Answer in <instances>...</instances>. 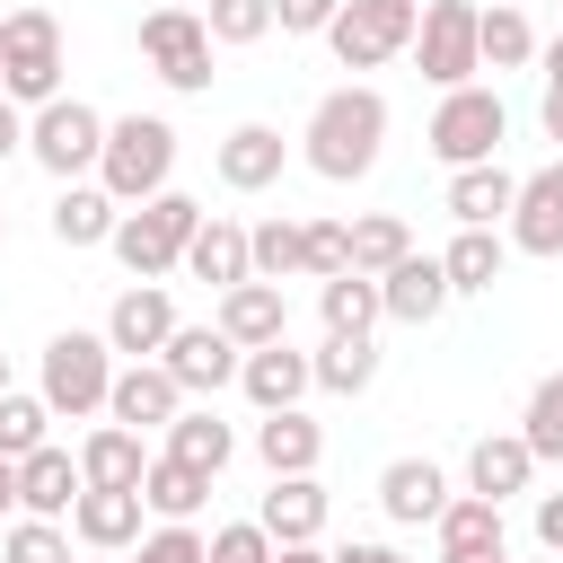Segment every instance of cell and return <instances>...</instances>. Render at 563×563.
<instances>
[{"instance_id": "1", "label": "cell", "mask_w": 563, "mask_h": 563, "mask_svg": "<svg viewBox=\"0 0 563 563\" xmlns=\"http://www.w3.org/2000/svg\"><path fill=\"white\" fill-rule=\"evenodd\" d=\"M378 150H387V97H378L369 79L325 88V97L308 106V123H299V158H308V176H325V185H361V176L378 167Z\"/></svg>"}, {"instance_id": "2", "label": "cell", "mask_w": 563, "mask_h": 563, "mask_svg": "<svg viewBox=\"0 0 563 563\" xmlns=\"http://www.w3.org/2000/svg\"><path fill=\"white\" fill-rule=\"evenodd\" d=\"M176 176V123L167 114H106V150H97V185L132 211L150 194H167Z\"/></svg>"}, {"instance_id": "3", "label": "cell", "mask_w": 563, "mask_h": 563, "mask_svg": "<svg viewBox=\"0 0 563 563\" xmlns=\"http://www.w3.org/2000/svg\"><path fill=\"white\" fill-rule=\"evenodd\" d=\"M194 229H202V202L167 185V194L132 202V211L114 220V238H106V246H114V264H123L132 282H167V273L185 264V238H194Z\"/></svg>"}, {"instance_id": "4", "label": "cell", "mask_w": 563, "mask_h": 563, "mask_svg": "<svg viewBox=\"0 0 563 563\" xmlns=\"http://www.w3.org/2000/svg\"><path fill=\"white\" fill-rule=\"evenodd\" d=\"M106 387H114V343L88 334V325H62V334L44 343V369H35V396L53 405V422L106 413Z\"/></svg>"}, {"instance_id": "5", "label": "cell", "mask_w": 563, "mask_h": 563, "mask_svg": "<svg viewBox=\"0 0 563 563\" xmlns=\"http://www.w3.org/2000/svg\"><path fill=\"white\" fill-rule=\"evenodd\" d=\"M0 97L26 106V114L44 97H62V18L44 0H26V9L0 18Z\"/></svg>"}, {"instance_id": "6", "label": "cell", "mask_w": 563, "mask_h": 563, "mask_svg": "<svg viewBox=\"0 0 563 563\" xmlns=\"http://www.w3.org/2000/svg\"><path fill=\"white\" fill-rule=\"evenodd\" d=\"M97 150H106V114H97L88 97H44V106L26 114V158H35L53 185L97 176Z\"/></svg>"}, {"instance_id": "7", "label": "cell", "mask_w": 563, "mask_h": 563, "mask_svg": "<svg viewBox=\"0 0 563 563\" xmlns=\"http://www.w3.org/2000/svg\"><path fill=\"white\" fill-rule=\"evenodd\" d=\"M501 132H510V106L484 88V79H466V88H440V106H431V158L440 167H484L493 150H501Z\"/></svg>"}, {"instance_id": "8", "label": "cell", "mask_w": 563, "mask_h": 563, "mask_svg": "<svg viewBox=\"0 0 563 563\" xmlns=\"http://www.w3.org/2000/svg\"><path fill=\"white\" fill-rule=\"evenodd\" d=\"M211 53H220V44H211L202 9H176V0H167V9L141 18V62H150L176 97H202V88H211Z\"/></svg>"}, {"instance_id": "9", "label": "cell", "mask_w": 563, "mask_h": 563, "mask_svg": "<svg viewBox=\"0 0 563 563\" xmlns=\"http://www.w3.org/2000/svg\"><path fill=\"white\" fill-rule=\"evenodd\" d=\"M413 18H422V0H343L325 44H334L343 70H378V62H396L413 44Z\"/></svg>"}, {"instance_id": "10", "label": "cell", "mask_w": 563, "mask_h": 563, "mask_svg": "<svg viewBox=\"0 0 563 563\" xmlns=\"http://www.w3.org/2000/svg\"><path fill=\"white\" fill-rule=\"evenodd\" d=\"M413 62H422V79L431 88H466L484 62H475V0H422V18H413V44H405Z\"/></svg>"}, {"instance_id": "11", "label": "cell", "mask_w": 563, "mask_h": 563, "mask_svg": "<svg viewBox=\"0 0 563 563\" xmlns=\"http://www.w3.org/2000/svg\"><path fill=\"white\" fill-rule=\"evenodd\" d=\"M238 361H246V352H238L220 325H176V334L158 343V369H167L194 405H211L220 387H238Z\"/></svg>"}, {"instance_id": "12", "label": "cell", "mask_w": 563, "mask_h": 563, "mask_svg": "<svg viewBox=\"0 0 563 563\" xmlns=\"http://www.w3.org/2000/svg\"><path fill=\"white\" fill-rule=\"evenodd\" d=\"M194 396L158 369V361H114V387H106V422H123V431H167L176 413H185Z\"/></svg>"}, {"instance_id": "13", "label": "cell", "mask_w": 563, "mask_h": 563, "mask_svg": "<svg viewBox=\"0 0 563 563\" xmlns=\"http://www.w3.org/2000/svg\"><path fill=\"white\" fill-rule=\"evenodd\" d=\"M501 238H510V255H563V158H545L537 176H519Z\"/></svg>"}, {"instance_id": "14", "label": "cell", "mask_w": 563, "mask_h": 563, "mask_svg": "<svg viewBox=\"0 0 563 563\" xmlns=\"http://www.w3.org/2000/svg\"><path fill=\"white\" fill-rule=\"evenodd\" d=\"M176 325H185V317H176L167 282H132V290H123V299L106 308V325H97V334H106V343H114L123 361H158V343H167Z\"/></svg>"}, {"instance_id": "15", "label": "cell", "mask_w": 563, "mask_h": 563, "mask_svg": "<svg viewBox=\"0 0 563 563\" xmlns=\"http://www.w3.org/2000/svg\"><path fill=\"white\" fill-rule=\"evenodd\" d=\"M141 528H150L141 484H132V493H123V484H79V501H70V537H79L88 554H132Z\"/></svg>"}, {"instance_id": "16", "label": "cell", "mask_w": 563, "mask_h": 563, "mask_svg": "<svg viewBox=\"0 0 563 563\" xmlns=\"http://www.w3.org/2000/svg\"><path fill=\"white\" fill-rule=\"evenodd\" d=\"M282 167H290V141L273 123H229L220 150H211V176L229 194H264V185H282Z\"/></svg>"}, {"instance_id": "17", "label": "cell", "mask_w": 563, "mask_h": 563, "mask_svg": "<svg viewBox=\"0 0 563 563\" xmlns=\"http://www.w3.org/2000/svg\"><path fill=\"white\" fill-rule=\"evenodd\" d=\"M211 325L238 343V352H255V343H282L290 334V299H282V282H229L220 290V308H211Z\"/></svg>"}, {"instance_id": "18", "label": "cell", "mask_w": 563, "mask_h": 563, "mask_svg": "<svg viewBox=\"0 0 563 563\" xmlns=\"http://www.w3.org/2000/svg\"><path fill=\"white\" fill-rule=\"evenodd\" d=\"M440 308H449V273H440V255H405V264L378 273V317H387V325H431Z\"/></svg>"}, {"instance_id": "19", "label": "cell", "mask_w": 563, "mask_h": 563, "mask_svg": "<svg viewBox=\"0 0 563 563\" xmlns=\"http://www.w3.org/2000/svg\"><path fill=\"white\" fill-rule=\"evenodd\" d=\"M378 510H387L396 528H431V519L449 510V475H440L431 457H387V466H378Z\"/></svg>"}, {"instance_id": "20", "label": "cell", "mask_w": 563, "mask_h": 563, "mask_svg": "<svg viewBox=\"0 0 563 563\" xmlns=\"http://www.w3.org/2000/svg\"><path fill=\"white\" fill-rule=\"evenodd\" d=\"M238 387H246L255 413H282V405H299L317 378H308V352H290V334H282V343H255V352L238 361Z\"/></svg>"}, {"instance_id": "21", "label": "cell", "mask_w": 563, "mask_h": 563, "mask_svg": "<svg viewBox=\"0 0 563 563\" xmlns=\"http://www.w3.org/2000/svg\"><path fill=\"white\" fill-rule=\"evenodd\" d=\"M70 501H79V449H26L18 457V510L26 519H70Z\"/></svg>"}, {"instance_id": "22", "label": "cell", "mask_w": 563, "mask_h": 563, "mask_svg": "<svg viewBox=\"0 0 563 563\" xmlns=\"http://www.w3.org/2000/svg\"><path fill=\"white\" fill-rule=\"evenodd\" d=\"M255 457H264V475H317V457H325V422H308V405L264 413V422H255Z\"/></svg>"}, {"instance_id": "23", "label": "cell", "mask_w": 563, "mask_h": 563, "mask_svg": "<svg viewBox=\"0 0 563 563\" xmlns=\"http://www.w3.org/2000/svg\"><path fill=\"white\" fill-rule=\"evenodd\" d=\"M255 528H264L273 545L325 537V484H317V475H273V493L255 501Z\"/></svg>"}, {"instance_id": "24", "label": "cell", "mask_w": 563, "mask_h": 563, "mask_svg": "<svg viewBox=\"0 0 563 563\" xmlns=\"http://www.w3.org/2000/svg\"><path fill=\"white\" fill-rule=\"evenodd\" d=\"M510 194H519V176H510L501 158L449 167V220H457V229H501V220H510Z\"/></svg>"}, {"instance_id": "25", "label": "cell", "mask_w": 563, "mask_h": 563, "mask_svg": "<svg viewBox=\"0 0 563 563\" xmlns=\"http://www.w3.org/2000/svg\"><path fill=\"white\" fill-rule=\"evenodd\" d=\"M528 484H537V457H528V440H519V431H484V440L466 449V493L510 501V493H528Z\"/></svg>"}, {"instance_id": "26", "label": "cell", "mask_w": 563, "mask_h": 563, "mask_svg": "<svg viewBox=\"0 0 563 563\" xmlns=\"http://www.w3.org/2000/svg\"><path fill=\"white\" fill-rule=\"evenodd\" d=\"M114 220H123V202H114L106 185H88V176L53 194V246H70V255H79V246H106Z\"/></svg>"}, {"instance_id": "27", "label": "cell", "mask_w": 563, "mask_h": 563, "mask_svg": "<svg viewBox=\"0 0 563 563\" xmlns=\"http://www.w3.org/2000/svg\"><path fill=\"white\" fill-rule=\"evenodd\" d=\"M176 273H194V282H211V290L246 282V229H238L229 211H202V229L185 238V264H176Z\"/></svg>"}, {"instance_id": "28", "label": "cell", "mask_w": 563, "mask_h": 563, "mask_svg": "<svg viewBox=\"0 0 563 563\" xmlns=\"http://www.w3.org/2000/svg\"><path fill=\"white\" fill-rule=\"evenodd\" d=\"M211 484H220V475H202V466H185V457L158 449V457L141 466V510H150V519H202Z\"/></svg>"}, {"instance_id": "29", "label": "cell", "mask_w": 563, "mask_h": 563, "mask_svg": "<svg viewBox=\"0 0 563 563\" xmlns=\"http://www.w3.org/2000/svg\"><path fill=\"white\" fill-rule=\"evenodd\" d=\"M501 264H510V238H501V229H457V238L440 246L449 299H475V290H493V282H501Z\"/></svg>"}, {"instance_id": "30", "label": "cell", "mask_w": 563, "mask_h": 563, "mask_svg": "<svg viewBox=\"0 0 563 563\" xmlns=\"http://www.w3.org/2000/svg\"><path fill=\"white\" fill-rule=\"evenodd\" d=\"M475 62H484V70H528V62H537V26H528V9H510V0L475 9Z\"/></svg>"}, {"instance_id": "31", "label": "cell", "mask_w": 563, "mask_h": 563, "mask_svg": "<svg viewBox=\"0 0 563 563\" xmlns=\"http://www.w3.org/2000/svg\"><path fill=\"white\" fill-rule=\"evenodd\" d=\"M308 378L325 396H369L378 387V343L369 334H325V352H308Z\"/></svg>"}, {"instance_id": "32", "label": "cell", "mask_w": 563, "mask_h": 563, "mask_svg": "<svg viewBox=\"0 0 563 563\" xmlns=\"http://www.w3.org/2000/svg\"><path fill=\"white\" fill-rule=\"evenodd\" d=\"M158 440H167V457H185V466H202V475H220V466L238 457V431H229L211 405H185V413H176Z\"/></svg>"}, {"instance_id": "33", "label": "cell", "mask_w": 563, "mask_h": 563, "mask_svg": "<svg viewBox=\"0 0 563 563\" xmlns=\"http://www.w3.org/2000/svg\"><path fill=\"white\" fill-rule=\"evenodd\" d=\"M141 466H150V449H141V431H123V422H97L88 440H79V484H141Z\"/></svg>"}, {"instance_id": "34", "label": "cell", "mask_w": 563, "mask_h": 563, "mask_svg": "<svg viewBox=\"0 0 563 563\" xmlns=\"http://www.w3.org/2000/svg\"><path fill=\"white\" fill-rule=\"evenodd\" d=\"M431 537H440V554H484V545H501V501L449 493V510L431 519Z\"/></svg>"}, {"instance_id": "35", "label": "cell", "mask_w": 563, "mask_h": 563, "mask_svg": "<svg viewBox=\"0 0 563 563\" xmlns=\"http://www.w3.org/2000/svg\"><path fill=\"white\" fill-rule=\"evenodd\" d=\"M317 317H325V334H378V282L369 273L317 282Z\"/></svg>"}, {"instance_id": "36", "label": "cell", "mask_w": 563, "mask_h": 563, "mask_svg": "<svg viewBox=\"0 0 563 563\" xmlns=\"http://www.w3.org/2000/svg\"><path fill=\"white\" fill-rule=\"evenodd\" d=\"M519 440H528L537 466H563V369H545V378L528 387V405H519Z\"/></svg>"}, {"instance_id": "37", "label": "cell", "mask_w": 563, "mask_h": 563, "mask_svg": "<svg viewBox=\"0 0 563 563\" xmlns=\"http://www.w3.org/2000/svg\"><path fill=\"white\" fill-rule=\"evenodd\" d=\"M246 273L255 282H299V220H282V211L255 220L246 229Z\"/></svg>"}, {"instance_id": "38", "label": "cell", "mask_w": 563, "mask_h": 563, "mask_svg": "<svg viewBox=\"0 0 563 563\" xmlns=\"http://www.w3.org/2000/svg\"><path fill=\"white\" fill-rule=\"evenodd\" d=\"M413 255V229L396 220V211H369V220H352V273H387V264H405Z\"/></svg>"}, {"instance_id": "39", "label": "cell", "mask_w": 563, "mask_h": 563, "mask_svg": "<svg viewBox=\"0 0 563 563\" xmlns=\"http://www.w3.org/2000/svg\"><path fill=\"white\" fill-rule=\"evenodd\" d=\"M352 273V220H299V282Z\"/></svg>"}, {"instance_id": "40", "label": "cell", "mask_w": 563, "mask_h": 563, "mask_svg": "<svg viewBox=\"0 0 563 563\" xmlns=\"http://www.w3.org/2000/svg\"><path fill=\"white\" fill-rule=\"evenodd\" d=\"M53 440V405L26 396V387H0V457H26Z\"/></svg>"}, {"instance_id": "41", "label": "cell", "mask_w": 563, "mask_h": 563, "mask_svg": "<svg viewBox=\"0 0 563 563\" xmlns=\"http://www.w3.org/2000/svg\"><path fill=\"white\" fill-rule=\"evenodd\" d=\"M202 26H211V44H220V53L264 44V35H273V0H202Z\"/></svg>"}, {"instance_id": "42", "label": "cell", "mask_w": 563, "mask_h": 563, "mask_svg": "<svg viewBox=\"0 0 563 563\" xmlns=\"http://www.w3.org/2000/svg\"><path fill=\"white\" fill-rule=\"evenodd\" d=\"M0 563H70V519H9L0 537Z\"/></svg>"}, {"instance_id": "43", "label": "cell", "mask_w": 563, "mask_h": 563, "mask_svg": "<svg viewBox=\"0 0 563 563\" xmlns=\"http://www.w3.org/2000/svg\"><path fill=\"white\" fill-rule=\"evenodd\" d=\"M132 563H211V537L194 519H158V528L132 537Z\"/></svg>"}, {"instance_id": "44", "label": "cell", "mask_w": 563, "mask_h": 563, "mask_svg": "<svg viewBox=\"0 0 563 563\" xmlns=\"http://www.w3.org/2000/svg\"><path fill=\"white\" fill-rule=\"evenodd\" d=\"M211 563H273V537L255 519H229V528H211Z\"/></svg>"}, {"instance_id": "45", "label": "cell", "mask_w": 563, "mask_h": 563, "mask_svg": "<svg viewBox=\"0 0 563 563\" xmlns=\"http://www.w3.org/2000/svg\"><path fill=\"white\" fill-rule=\"evenodd\" d=\"M334 9H343V0H273V26H282V35H325Z\"/></svg>"}, {"instance_id": "46", "label": "cell", "mask_w": 563, "mask_h": 563, "mask_svg": "<svg viewBox=\"0 0 563 563\" xmlns=\"http://www.w3.org/2000/svg\"><path fill=\"white\" fill-rule=\"evenodd\" d=\"M528 528H537L545 554H563V493H537V519H528Z\"/></svg>"}, {"instance_id": "47", "label": "cell", "mask_w": 563, "mask_h": 563, "mask_svg": "<svg viewBox=\"0 0 563 563\" xmlns=\"http://www.w3.org/2000/svg\"><path fill=\"white\" fill-rule=\"evenodd\" d=\"M9 158H26V106L0 97V167H9Z\"/></svg>"}, {"instance_id": "48", "label": "cell", "mask_w": 563, "mask_h": 563, "mask_svg": "<svg viewBox=\"0 0 563 563\" xmlns=\"http://www.w3.org/2000/svg\"><path fill=\"white\" fill-rule=\"evenodd\" d=\"M537 123H545V141H563V88H545V97H537Z\"/></svg>"}, {"instance_id": "49", "label": "cell", "mask_w": 563, "mask_h": 563, "mask_svg": "<svg viewBox=\"0 0 563 563\" xmlns=\"http://www.w3.org/2000/svg\"><path fill=\"white\" fill-rule=\"evenodd\" d=\"M273 563H334V554H325L317 537H299V545H273Z\"/></svg>"}, {"instance_id": "50", "label": "cell", "mask_w": 563, "mask_h": 563, "mask_svg": "<svg viewBox=\"0 0 563 563\" xmlns=\"http://www.w3.org/2000/svg\"><path fill=\"white\" fill-rule=\"evenodd\" d=\"M334 563H405L396 545H334Z\"/></svg>"}, {"instance_id": "51", "label": "cell", "mask_w": 563, "mask_h": 563, "mask_svg": "<svg viewBox=\"0 0 563 563\" xmlns=\"http://www.w3.org/2000/svg\"><path fill=\"white\" fill-rule=\"evenodd\" d=\"M0 519H18V457H0Z\"/></svg>"}, {"instance_id": "52", "label": "cell", "mask_w": 563, "mask_h": 563, "mask_svg": "<svg viewBox=\"0 0 563 563\" xmlns=\"http://www.w3.org/2000/svg\"><path fill=\"white\" fill-rule=\"evenodd\" d=\"M537 62H545V88H563V35H554V44H537Z\"/></svg>"}, {"instance_id": "53", "label": "cell", "mask_w": 563, "mask_h": 563, "mask_svg": "<svg viewBox=\"0 0 563 563\" xmlns=\"http://www.w3.org/2000/svg\"><path fill=\"white\" fill-rule=\"evenodd\" d=\"M440 563H510V545H484V554H440Z\"/></svg>"}, {"instance_id": "54", "label": "cell", "mask_w": 563, "mask_h": 563, "mask_svg": "<svg viewBox=\"0 0 563 563\" xmlns=\"http://www.w3.org/2000/svg\"><path fill=\"white\" fill-rule=\"evenodd\" d=\"M0 246H9V211H0Z\"/></svg>"}, {"instance_id": "55", "label": "cell", "mask_w": 563, "mask_h": 563, "mask_svg": "<svg viewBox=\"0 0 563 563\" xmlns=\"http://www.w3.org/2000/svg\"><path fill=\"white\" fill-rule=\"evenodd\" d=\"M0 387H9V352H0Z\"/></svg>"}, {"instance_id": "56", "label": "cell", "mask_w": 563, "mask_h": 563, "mask_svg": "<svg viewBox=\"0 0 563 563\" xmlns=\"http://www.w3.org/2000/svg\"><path fill=\"white\" fill-rule=\"evenodd\" d=\"M88 563H123V554H88Z\"/></svg>"}, {"instance_id": "57", "label": "cell", "mask_w": 563, "mask_h": 563, "mask_svg": "<svg viewBox=\"0 0 563 563\" xmlns=\"http://www.w3.org/2000/svg\"><path fill=\"white\" fill-rule=\"evenodd\" d=\"M176 9H202V0H176Z\"/></svg>"}, {"instance_id": "58", "label": "cell", "mask_w": 563, "mask_h": 563, "mask_svg": "<svg viewBox=\"0 0 563 563\" xmlns=\"http://www.w3.org/2000/svg\"><path fill=\"white\" fill-rule=\"evenodd\" d=\"M554 563H563V554H554Z\"/></svg>"}]
</instances>
